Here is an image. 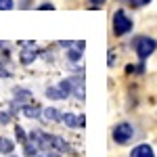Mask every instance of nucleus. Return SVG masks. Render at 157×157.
Masks as SVG:
<instances>
[{
    "label": "nucleus",
    "mask_w": 157,
    "mask_h": 157,
    "mask_svg": "<svg viewBox=\"0 0 157 157\" xmlns=\"http://www.w3.org/2000/svg\"><path fill=\"white\" fill-rule=\"evenodd\" d=\"M130 29H132V19L124 11H117L113 15V32H115L117 36H124V34H128Z\"/></svg>",
    "instance_id": "f257e3e1"
},
{
    "label": "nucleus",
    "mask_w": 157,
    "mask_h": 157,
    "mask_svg": "<svg viewBox=\"0 0 157 157\" xmlns=\"http://www.w3.org/2000/svg\"><path fill=\"white\" fill-rule=\"evenodd\" d=\"M71 86H73V80H65L59 86H50L46 90V97L48 98H65L71 94Z\"/></svg>",
    "instance_id": "f03ea898"
},
{
    "label": "nucleus",
    "mask_w": 157,
    "mask_h": 157,
    "mask_svg": "<svg viewBox=\"0 0 157 157\" xmlns=\"http://www.w3.org/2000/svg\"><path fill=\"white\" fill-rule=\"evenodd\" d=\"M132 126L130 124H117L115 128H113V140L117 143V145H126L130 138H132Z\"/></svg>",
    "instance_id": "7ed1b4c3"
},
{
    "label": "nucleus",
    "mask_w": 157,
    "mask_h": 157,
    "mask_svg": "<svg viewBox=\"0 0 157 157\" xmlns=\"http://www.w3.org/2000/svg\"><path fill=\"white\" fill-rule=\"evenodd\" d=\"M155 48H157V40H153V38H140L136 42V55H138V59H147L149 55H153Z\"/></svg>",
    "instance_id": "20e7f679"
},
{
    "label": "nucleus",
    "mask_w": 157,
    "mask_h": 157,
    "mask_svg": "<svg viewBox=\"0 0 157 157\" xmlns=\"http://www.w3.org/2000/svg\"><path fill=\"white\" fill-rule=\"evenodd\" d=\"M46 145L52 147V149H57V151H69V147H67V143L63 140V138H59V136H52V134H46Z\"/></svg>",
    "instance_id": "39448f33"
},
{
    "label": "nucleus",
    "mask_w": 157,
    "mask_h": 157,
    "mask_svg": "<svg viewBox=\"0 0 157 157\" xmlns=\"http://www.w3.org/2000/svg\"><path fill=\"white\" fill-rule=\"evenodd\" d=\"M36 57H38V48L34 46V42H29V48H27V44H25V48L21 50V61H23V63H34Z\"/></svg>",
    "instance_id": "423d86ee"
},
{
    "label": "nucleus",
    "mask_w": 157,
    "mask_h": 157,
    "mask_svg": "<svg viewBox=\"0 0 157 157\" xmlns=\"http://www.w3.org/2000/svg\"><path fill=\"white\" fill-rule=\"evenodd\" d=\"M61 121H63L65 126L73 128V130H75V128H82V126H84V117H78V115H73V113H65Z\"/></svg>",
    "instance_id": "0eeeda50"
},
{
    "label": "nucleus",
    "mask_w": 157,
    "mask_h": 157,
    "mask_svg": "<svg viewBox=\"0 0 157 157\" xmlns=\"http://www.w3.org/2000/svg\"><path fill=\"white\" fill-rule=\"evenodd\" d=\"M130 157H155V153H153V149L149 145H138L132 149Z\"/></svg>",
    "instance_id": "6e6552de"
},
{
    "label": "nucleus",
    "mask_w": 157,
    "mask_h": 157,
    "mask_svg": "<svg viewBox=\"0 0 157 157\" xmlns=\"http://www.w3.org/2000/svg\"><path fill=\"white\" fill-rule=\"evenodd\" d=\"M38 149H40V147H38V143L32 138V136H29V138L25 140V147H23L25 155H27V157H36L38 155Z\"/></svg>",
    "instance_id": "1a4fd4ad"
},
{
    "label": "nucleus",
    "mask_w": 157,
    "mask_h": 157,
    "mask_svg": "<svg viewBox=\"0 0 157 157\" xmlns=\"http://www.w3.org/2000/svg\"><path fill=\"white\" fill-rule=\"evenodd\" d=\"M40 111H42V109L36 107V105H32V107H29V105H23V115L25 117H42Z\"/></svg>",
    "instance_id": "9d476101"
},
{
    "label": "nucleus",
    "mask_w": 157,
    "mask_h": 157,
    "mask_svg": "<svg viewBox=\"0 0 157 157\" xmlns=\"http://www.w3.org/2000/svg\"><path fill=\"white\" fill-rule=\"evenodd\" d=\"M42 115H44L46 120H52V121H61V120H63V115L59 113V109H55V107H48Z\"/></svg>",
    "instance_id": "9b49d317"
},
{
    "label": "nucleus",
    "mask_w": 157,
    "mask_h": 157,
    "mask_svg": "<svg viewBox=\"0 0 157 157\" xmlns=\"http://www.w3.org/2000/svg\"><path fill=\"white\" fill-rule=\"evenodd\" d=\"M15 101H17V103H23V101H29V92H27V90H23V88L15 90Z\"/></svg>",
    "instance_id": "f8f14e48"
},
{
    "label": "nucleus",
    "mask_w": 157,
    "mask_h": 157,
    "mask_svg": "<svg viewBox=\"0 0 157 157\" xmlns=\"http://www.w3.org/2000/svg\"><path fill=\"white\" fill-rule=\"evenodd\" d=\"M0 151H2V153H11L13 151V140H9V138H0Z\"/></svg>",
    "instance_id": "ddd939ff"
},
{
    "label": "nucleus",
    "mask_w": 157,
    "mask_h": 157,
    "mask_svg": "<svg viewBox=\"0 0 157 157\" xmlns=\"http://www.w3.org/2000/svg\"><path fill=\"white\" fill-rule=\"evenodd\" d=\"M13 9V0H0V11H11Z\"/></svg>",
    "instance_id": "4468645a"
},
{
    "label": "nucleus",
    "mask_w": 157,
    "mask_h": 157,
    "mask_svg": "<svg viewBox=\"0 0 157 157\" xmlns=\"http://www.w3.org/2000/svg\"><path fill=\"white\" fill-rule=\"evenodd\" d=\"M147 2H151V0H130V4H132L134 9H138V6H145Z\"/></svg>",
    "instance_id": "2eb2a0df"
},
{
    "label": "nucleus",
    "mask_w": 157,
    "mask_h": 157,
    "mask_svg": "<svg viewBox=\"0 0 157 157\" xmlns=\"http://www.w3.org/2000/svg\"><path fill=\"white\" fill-rule=\"evenodd\" d=\"M36 157H57V153H50V151H44V153H38Z\"/></svg>",
    "instance_id": "dca6fc26"
},
{
    "label": "nucleus",
    "mask_w": 157,
    "mask_h": 157,
    "mask_svg": "<svg viewBox=\"0 0 157 157\" xmlns=\"http://www.w3.org/2000/svg\"><path fill=\"white\" fill-rule=\"evenodd\" d=\"M17 138H19V140H25V132L19 128V126H17Z\"/></svg>",
    "instance_id": "f3484780"
},
{
    "label": "nucleus",
    "mask_w": 157,
    "mask_h": 157,
    "mask_svg": "<svg viewBox=\"0 0 157 157\" xmlns=\"http://www.w3.org/2000/svg\"><path fill=\"white\" fill-rule=\"evenodd\" d=\"M0 121H2V124L9 121V115H6V113H0Z\"/></svg>",
    "instance_id": "a211bd4d"
},
{
    "label": "nucleus",
    "mask_w": 157,
    "mask_h": 157,
    "mask_svg": "<svg viewBox=\"0 0 157 157\" xmlns=\"http://www.w3.org/2000/svg\"><path fill=\"white\" fill-rule=\"evenodd\" d=\"M113 59H115V57H113V55L109 52V67H113V63H115V61H113Z\"/></svg>",
    "instance_id": "6ab92c4d"
},
{
    "label": "nucleus",
    "mask_w": 157,
    "mask_h": 157,
    "mask_svg": "<svg viewBox=\"0 0 157 157\" xmlns=\"http://www.w3.org/2000/svg\"><path fill=\"white\" fill-rule=\"evenodd\" d=\"M92 4H101V2H105V0H90Z\"/></svg>",
    "instance_id": "aec40b11"
},
{
    "label": "nucleus",
    "mask_w": 157,
    "mask_h": 157,
    "mask_svg": "<svg viewBox=\"0 0 157 157\" xmlns=\"http://www.w3.org/2000/svg\"><path fill=\"white\" fill-rule=\"evenodd\" d=\"M11 157H15V155H11Z\"/></svg>",
    "instance_id": "412c9836"
}]
</instances>
